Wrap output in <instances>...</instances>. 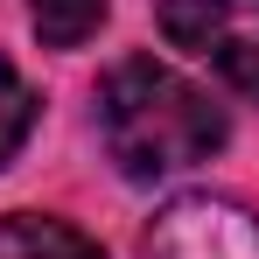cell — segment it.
Segmentation results:
<instances>
[{
  "label": "cell",
  "instance_id": "cell-1",
  "mask_svg": "<svg viewBox=\"0 0 259 259\" xmlns=\"http://www.w3.org/2000/svg\"><path fill=\"white\" fill-rule=\"evenodd\" d=\"M98 133H105V154L119 161V175L168 182L224 147V112L182 70L154 63V56H126L98 84Z\"/></svg>",
  "mask_w": 259,
  "mask_h": 259
},
{
  "label": "cell",
  "instance_id": "cell-2",
  "mask_svg": "<svg viewBox=\"0 0 259 259\" xmlns=\"http://www.w3.org/2000/svg\"><path fill=\"white\" fill-rule=\"evenodd\" d=\"M161 35L210 63L231 91L259 98V0H161Z\"/></svg>",
  "mask_w": 259,
  "mask_h": 259
},
{
  "label": "cell",
  "instance_id": "cell-3",
  "mask_svg": "<svg viewBox=\"0 0 259 259\" xmlns=\"http://www.w3.org/2000/svg\"><path fill=\"white\" fill-rule=\"evenodd\" d=\"M140 259H259V217L231 196H210V189L175 196L154 210Z\"/></svg>",
  "mask_w": 259,
  "mask_h": 259
},
{
  "label": "cell",
  "instance_id": "cell-4",
  "mask_svg": "<svg viewBox=\"0 0 259 259\" xmlns=\"http://www.w3.org/2000/svg\"><path fill=\"white\" fill-rule=\"evenodd\" d=\"M0 259H105V252H98V238H84L70 217L21 210V217H0Z\"/></svg>",
  "mask_w": 259,
  "mask_h": 259
},
{
  "label": "cell",
  "instance_id": "cell-5",
  "mask_svg": "<svg viewBox=\"0 0 259 259\" xmlns=\"http://www.w3.org/2000/svg\"><path fill=\"white\" fill-rule=\"evenodd\" d=\"M105 7L112 0H28V21H35V35L49 49H84L98 35V21H105Z\"/></svg>",
  "mask_w": 259,
  "mask_h": 259
},
{
  "label": "cell",
  "instance_id": "cell-6",
  "mask_svg": "<svg viewBox=\"0 0 259 259\" xmlns=\"http://www.w3.org/2000/svg\"><path fill=\"white\" fill-rule=\"evenodd\" d=\"M28 126H35V91L21 84V70L0 56V168L14 161V147L28 140Z\"/></svg>",
  "mask_w": 259,
  "mask_h": 259
}]
</instances>
